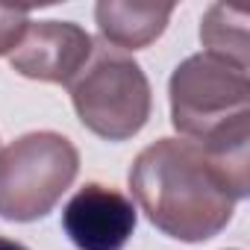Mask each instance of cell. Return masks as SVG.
Wrapping results in <instances>:
<instances>
[{
	"mask_svg": "<svg viewBox=\"0 0 250 250\" xmlns=\"http://www.w3.org/2000/svg\"><path fill=\"white\" fill-rule=\"evenodd\" d=\"M130 188L147 221L186 244L215 238L250 191V165L229 162L188 139H159L130 168Z\"/></svg>",
	"mask_w": 250,
	"mask_h": 250,
	"instance_id": "1",
	"label": "cell"
},
{
	"mask_svg": "<svg viewBox=\"0 0 250 250\" xmlns=\"http://www.w3.org/2000/svg\"><path fill=\"white\" fill-rule=\"evenodd\" d=\"M174 130L212 153H238L250 145V80L247 71L194 53L168 83Z\"/></svg>",
	"mask_w": 250,
	"mask_h": 250,
	"instance_id": "2",
	"label": "cell"
},
{
	"mask_svg": "<svg viewBox=\"0 0 250 250\" xmlns=\"http://www.w3.org/2000/svg\"><path fill=\"white\" fill-rule=\"evenodd\" d=\"M68 88L83 127L106 142L133 139L150 118L147 74L130 53L112 44H94L91 59Z\"/></svg>",
	"mask_w": 250,
	"mask_h": 250,
	"instance_id": "3",
	"label": "cell"
},
{
	"mask_svg": "<svg viewBox=\"0 0 250 250\" xmlns=\"http://www.w3.org/2000/svg\"><path fill=\"white\" fill-rule=\"evenodd\" d=\"M80 171L77 147L50 130L27 133L0 150V218L30 224L53 212Z\"/></svg>",
	"mask_w": 250,
	"mask_h": 250,
	"instance_id": "4",
	"label": "cell"
},
{
	"mask_svg": "<svg viewBox=\"0 0 250 250\" xmlns=\"http://www.w3.org/2000/svg\"><path fill=\"white\" fill-rule=\"evenodd\" d=\"M136 224L133 200L103 183H85L62 209V229L77 250H124Z\"/></svg>",
	"mask_w": 250,
	"mask_h": 250,
	"instance_id": "5",
	"label": "cell"
},
{
	"mask_svg": "<svg viewBox=\"0 0 250 250\" xmlns=\"http://www.w3.org/2000/svg\"><path fill=\"white\" fill-rule=\"evenodd\" d=\"M94 39L71 21H30L9 65L27 80L71 85V80L91 59Z\"/></svg>",
	"mask_w": 250,
	"mask_h": 250,
	"instance_id": "6",
	"label": "cell"
},
{
	"mask_svg": "<svg viewBox=\"0 0 250 250\" xmlns=\"http://www.w3.org/2000/svg\"><path fill=\"white\" fill-rule=\"evenodd\" d=\"M174 15V3L150 0H100L94 6V21L106 44L118 50H142L153 44Z\"/></svg>",
	"mask_w": 250,
	"mask_h": 250,
	"instance_id": "7",
	"label": "cell"
},
{
	"mask_svg": "<svg viewBox=\"0 0 250 250\" xmlns=\"http://www.w3.org/2000/svg\"><path fill=\"white\" fill-rule=\"evenodd\" d=\"M247 9L212 3L200 21V42L209 56H218L247 71Z\"/></svg>",
	"mask_w": 250,
	"mask_h": 250,
	"instance_id": "8",
	"label": "cell"
},
{
	"mask_svg": "<svg viewBox=\"0 0 250 250\" xmlns=\"http://www.w3.org/2000/svg\"><path fill=\"white\" fill-rule=\"evenodd\" d=\"M30 27V9L24 6H0V56H12Z\"/></svg>",
	"mask_w": 250,
	"mask_h": 250,
	"instance_id": "9",
	"label": "cell"
},
{
	"mask_svg": "<svg viewBox=\"0 0 250 250\" xmlns=\"http://www.w3.org/2000/svg\"><path fill=\"white\" fill-rule=\"evenodd\" d=\"M0 250H30V247H24L21 241H12V238H3V235H0Z\"/></svg>",
	"mask_w": 250,
	"mask_h": 250,
	"instance_id": "10",
	"label": "cell"
}]
</instances>
